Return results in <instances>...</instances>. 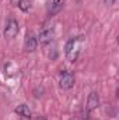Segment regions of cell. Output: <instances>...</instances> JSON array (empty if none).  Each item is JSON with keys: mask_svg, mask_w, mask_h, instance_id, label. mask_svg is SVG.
Returning a JSON list of instances; mask_svg holds the SVG:
<instances>
[{"mask_svg": "<svg viewBox=\"0 0 119 120\" xmlns=\"http://www.w3.org/2000/svg\"><path fill=\"white\" fill-rule=\"evenodd\" d=\"M53 34H55L53 25H52V24H45V25L42 27L41 32H39V42H41L42 45H48L49 42H52Z\"/></svg>", "mask_w": 119, "mask_h": 120, "instance_id": "cell-2", "label": "cell"}, {"mask_svg": "<svg viewBox=\"0 0 119 120\" xmlns=\"http://www.w3.org/2000/svg\"><path fill=\"white\" fill-rule=\"evenodd\" d=\"M10 1H11V4H13V6H18L21 0H10Z\"/></svg>", "mask_w": 119, "mask_h": 120, "instance_id": "cell-11", "label": "cell"}, {"mask_svg": "<svg viewBox=\"0 0 119 120\" xmlns=\"http://www.w3.org/2000/svg\"><path fill=\"white\" fill-rule=\"evenodd\" d=\"M98 105H99V96H98V94L97 92H91L88 99H87V110L91 112V110L97 109Z\"/></svg>", "mask_w": 119, "mask_h": 120, "instance_id": "cell-5", "label": "cell"}, {"mask_svg": "<svg viewBox=\"0 0 119 120\" xmlns=\"http://www.w3.org/2000/svg\"><path fill=\"white\" fill-rule=\"evenodd\" d=\"M36 45H38V42H36L35 36L32 34L27 35V38H25V50L27 52H34L36 49Z\"/></svg>", "mask_w": 119, "mask_h": 120, "instance_id": "cell-6", "label": "cell"}, {"mask_svg": "<svg viewBox=\"0 0 119 120\" xmlns=\"http://www.w3.org/2000/svg\"><path fill=\"white\" fill-rule=\"evenodd\" d=\"M59 82H60V88H63V90H70V88L74 85V77H73V74H71L69 70H62Z\"/></svg>", "mask_w": 119, "mask_h": 120, "instance_id": "cell-3", "label": "cell"}, {"mask_svg": "<svg viewBox=\"0 0 119 120\" xmlns=\"http://www.w3.org/2000/svg\"><path fill=\"white\" fill-rule=\"evenodd\" d=\"M16 113L18 115V116H21V117H24V119H30L31 117V112H30V108L27 106V105H18L17 108H16Z\"/></svg>", "mask_w": 119, "mask_h": 120, "instance_id": "cell-7", "label": "cell"}, {"mask_svg": "<svg viewBox=\"0 0 119 120\" xmlns=\"http://www.w3.org/2000/svg\"><path fill=\"white\" fill-rule=\"evenodd\" d=\"M38 120H45V119H38Z\"/></svg>", "mask_w": 119, "mask_h": 120, "instance_id": "cell-12", "label": "cell"}, {"mask_svg": "<svg viewBox=\"0 0 119 120\" xmlns=\"http://www.w3.org/2000/svg\"><path fill=\"white\" fill-rule=\"evenodd\" d=\"M18 31H20L18 22L14 18H10L7 21V24H6V28H4V36L8 38V39H11V38H14L18 34Z\"/></svg>", "mask_w": 119, "mask_h": 120, "instance_id": "cell-4", "label": "cell"}, {"mask_svg": "<svg viewBox=\"0 0 119 120\" xmlns=\"http://www.w3.org/2000/svg\"><path fill=\"white\" fill-rule=\"evenodd\" d=\"M70 120H76V119H70Z\"/></svg>", "mask_w": 119, "mask_h": 120, "instance_id": "cell-13", "label": "cell"}, {"mask_svg": "<svg viewBox=\"0 0 119 120\" xmlns=\"http://www.w3.org/2000/svg\"><path fill=\"white\" fill-rule=\"evenodd\" d=\"M115 1H116V0H105V4H107V6H112Z\"/></svg>", "mask_w": 119, "mask_h": 120, "instance_id": "cell-10", "label": "cell"}, {"mask_svg": "<svg viewBox=\"0 0 119 120\" xmlns=\"http://www.w3.org/2000/svg\"><path fill=\"white\" fill-rule=\"evenodd\" d=\"M63 1L62 0H55L52 4H51V7H49V15H55V14H58L60 10L63 8Z\"/></svg>", "mask_w": 119, "mask_h": 120, "instance_id": "cell-8", "label": "cell"}, {"mask_svg": "<svg viewBox=\"0 0 119 120\" xmlns=\"http://www.w3.org/2000/svg\"><path fill=\"white\" fill-rule=\"evenodd\" d=\"M81 48H83V36H74V38H70L64 46V53H66V57L69 61H76L80 56V52H81Z\"/></svg>", "mask_w": 119, "mask_h": 120, "instance_id": "cell-1", "label": "cell"}, {"mask_svg": "<svg viewBox=\"0 0 119 120\" xmlns=\"http://www.w3.org/2000/svg\"><path fill=\"white\" fill-rule=\"evenodd\" d=\"M18 6L21 7L23 11H28V10H30V1H28V0H21Z\"/></svg>", "mask_w": 119, "mask_h": 120, "instance_id": "cell-9", "label": "cell"}]
</instances>
